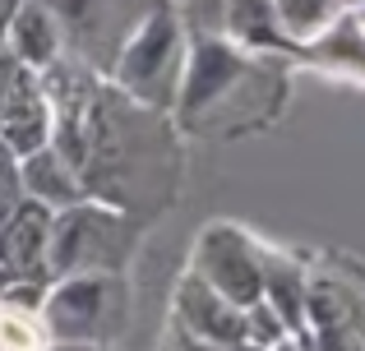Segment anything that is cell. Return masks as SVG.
<instances>
[{"mask_svg": "<svg viewBox=\"0 0 365 351\" xmlns=\"http://www.w3.org/2000/svg\"><path fill=\"white\" fill-rule=\"evenodd\" d=\"M301 61L314 65L319 74H338V79L365 83V23L356 19V9H342L329 33H319L301 51Z\"/></svg>", "mask_w": 365, "mask_h": 351, "instance_id": "cell-15", "label": "cell"}, {"mask_svg": "<svg viewBox=\"0 0 365 351\" xmlns=\"http://www.w3.org/2000/svg\"><path fill=\"white\" fill-rule=\"evenodd\" d=\"M37 83L51 107V148L79 172L88 199L153 222L180 194L185 153L167 111L134 102L70 51L46 65Z\"/></svg>", "mask_w": 365, "mask_h": 351, "instance_id": "cell-1", "label": "cell"}, {"mask_svg": "<svg viewBox=\"0 0 365 351\" xmlns=\"http://www.w3.org/2000/svg\"><path fill=\"white\" fill-rule=\"evenodd\" d=\"M42 5L51 9L56 23H61L65 51L79 56V61H88L93 70L107 65V46H102L107 42V23H120L125 33H130V28L148 14V5L125 9V0H42Z\"/></svg>", "mask_w": 365, "mask_h": 351, "instance_id": "cell-8", "label": "cell"}, {"mask_svg": "<svg viewBox=\"0 0 365 351\" xmlns=\"http://www.w3.org/2000/svg\"><path fill=\"white\" fill-rule=\"evenodd\" d=\"M42 324L56 347H111L130 328L125 273H70L42 296Z\"/></svg>", "mask_w": 365, "mask_h": 351, "instance_id": "cell-5", "label": "cell"}, {"mask_svg": "<svg viewBox=\"0 0 365 351\" xmlns=\"http://www.w3.org/2000/svg\"><path fill=\"white\" fill-rule=\"evenodd\" d=\"M342 5H347V9H365V0H342Z\"/></svg>", "mask_w": 365, "mask_h": 351, "instance_id": "cell-24", "label": "cell"}, {"mask_svg": "<svg viewBox=\"0 0 365 351\" xmlns=\"http://www.w3.org/2000/svg\"><path fill=\"white\" fill-rule=\"evenodd\" d=\"M143 226H148L143 217L120 213L102 199L56 208L51 236H46V278L56 282L70 273H125Z\"/></svg>", "mask_w": 365, "mask_h": 351, "instance_id": "cell-4", "label": "cell"}, {"mask_svg": "<svg viewBox=\"0 0 365 351\" xmlns=\"http://www.w3.org/2000/svg\"><path fill=\"white\" fill-rule=\"evenodd\" d=\"M273 9H277L282 33L305 51L319 33H329L333 19H338L347 5H342V0H273Z\"/></svg>", "mask_w": 365, "mask_h": 351, "instance_id": "cell-17", "label": "cell"}, {"mask_svg": "<svg viewBox=\"0 0 365 351\" xmlns=\"http://www.w3.org/2000/svg\"><path fill=\"white\" fill-rule=\"evenodd\" d=\"M19 5H24V0H0V42H5V28H9V19H14Z\"/></svg>", "mask_w": 365, "mask_h": 351, "instance_id": "cell-21", "label": "cell"}, {"mask_svg": "<svg viewBox=\"0 0 365 351\" xmlns=\"http://www.w3.org/2000/svg\"><path fill=\"white\" fill-rule=\"evenodd\" d=\"M292 98V61L259 56L222 33H190L171 125L195 139H245L277 125Z\"/></svg>", "mask_w": 365, "mask_h": 351, "instance_id": "cell-2", "label": "cell"}, {"mask_svg": "<svg viewBox=\"0 0 365 351\" xmlns=\"http://www.w3.org/2000/svg\"><path fill=\"white\" fill-rule=\"evenodd\" d=\"M0 144L14 157H28L51 144V107H46V93L33 70H24L14 88L0 98Z\"/></svg>", "mask_w": 365, "mask_h": 351, "instance_id": "cell-11", "label": "cell"}, {"mask_svg": "<svg viewBox=\"0 0 365 351\" xmlns=\"http://www.w3.org/2000/svg\"><path fill=\"white\" fill-rule=\"evenodd\" d=\"M51 347L56 342L37 310H24L0 296V351H51Z\"/></svg>", "mask_w": 365, "mask_h": 351, "instance_id": "cell-18", "label": "cell"}, {"mask_svg": "<svg viewBox=\"0 0 365 351\" xmlns=\"http://www.w3.org/2000/svg\"><path fill=\"white\" fill-rule=\"evenodd\" d=\"M185 61H190V28L180 19V5L176 0H153L148 14L130 28L120 51L111 56L107 79L120 93H130L134 102H143V107L171 111Z\"/></svg>", "mask_w": 365, "mask_h": 351, "instance_id": "cell-3", "label": "cell"}, {"mask_svg": "<svg viewBox=\"0 0 365 351\" xmlns=\"http://www.w3.org/2000/svg\"><path fill=\"white\" fill-rule=\"evenodd\" d=\"M176 5H180V0H176Z\"/></svg>", "mask_w": 365, "mask_h": 351, "instance_id": "cell-25", "label": "cell"}, {"mask_svg": "<svg viewBox=\"0 0 365 351\" xmlns=\"http://www.w3.org/2000/svg\"><path fill=\"white\" fill-rule=\"evenodd\" d=\"M245 337H250V342H259V347H273L277 337H287L282 319L273 315V305H268V300H255V305L245 310Z\"/></svg>", "mask_w": 365, "mask_h": 351, "instance_id": "cell-19", "label": "cell"}, {"mask_svg": "<svg viewBox=\"0 0 365 351\" xmlns=\"http://www.w3.org/2000/svg\"><path fill=\"white\" fill-rule=\"evenodd\" d=\"M51 351H102V347H51Z\"/></svg>", "mask_w": 365, "mask_h": 351, "instance_id": "cell-23", "label": "cell"}, {"mask_svg": "<svg viewBox=\"0 0 365 351\" xmlns=\"http://www.w3.org/2000/svg\"><path fill=\"white\" fill-rule=\"evenodd\" d=\"M171 319L180 328H190L195 337L204 342H217V347H232L245 337V310L232 305L227 296H217L199 273H180L176 291H171Z\"/></svg>", "mask_w": 365, "mask_h": 351, "instance_id": "cell-10", "label": "cell"}, {"mask_svg": "<svg viewBox=\"0 0 365 351\" xmlns=\"http://www.w3.org/2000/svg\"><path fill=\"white\" fill-rule=\"evenodd\" d=\"M259 263H264V296L273 315L282 319L287 333H305V278H310V254L277 250L259 241Z\"/></svg>", "mask_w": 365, "mask_h": 351, "instance_id": "cell-12", "label": "cell"}, {"mask_svg": "<svg viewBox=\"0 0 365 351\" xmlns=\"http://www.w3.org/2000/svg\"><path fill=\"white\" fill-rule=\"evenodd\" d=\"M305 333L314 351H365V263L310 254Z\"/></svg>", "mask_w": 365, "mask_h": 351, "instance_id": "cell-6", "label": "cell"}, {"mask_svg": "<svg viewBox=\"0 0 365 351\" xmlns=\"http://www.w3.org/2000/svg\"><path fill=\"white\" fill-rule=\"evenodd\" d=\"M56 208L24 199L19 213L0 226V291L14 282H51L46 278V236Z\"/></svg>", "mask_w": 365, "mask_h": 351, "instance_id": "cell-9", "label": "cell"}, {"mask_svg": "<svg viewBox=\"0 0 365 351\" xmlns=\"http://www.w3.org/2000/svg\"><path fill=\"white\" fill-rule=\"evenodd\" d=\"M222 37L259 56H282V61H301V46L282 33L273 0H222Z\"/></svg>", "mask_w": 365, "mask_h": 351, "instance_id": "cell-13", "label": "cell"}, {"mask_svg": "<svg viewBox=\"0 0 365 351\" xmlns=\"http://www.w3.org/2000/svg\"><path fill=\"white\" fill-rule=\"evenodd\" d=\"M222 351H268V347H259V342H250V337H241V342H232V347H222Z\"/></svg>", "mask_w": 365, "mask_h": 351, "instance_id": "cell-22", "label": "cell"}, {"mask_svg": "<svg viewBox=\"0 0 365 351\" xmlns=\"http://www.w3.org/2000/svg\"><path fill=\"white\" fill-rule=\"evenodd\" d=\"M19 180H24V194L37 199V204H46V208H70V204H79V199H88L79 172H74L51 144L28 153V157H19Z\"/></svg>", "mask_w": 365, "mask_h": 351, "instance_id": "cell-16", "label": "cell"}, {"mask_svg": "<svg viewBox=\"0 0 365 351\" xmlns=\"http://www.w3.org/2000/svg\"><path fill=\"white\" fill-rule=\"evenodd\" d=\"M162 351H222L217 342H204L190 328H180L176 319H167V337H162Z\"/></svg>", "mask_w": 365, "mask_h": 351, "instance_id": "cell-20", "label": "cell"}, {"mask_svg": "<svg viewBox=\"0 0 365 351\" xmlns=\"http://www.w3.org/2000/svg\"><path fill=\"white\" fill-rule=\"evenodd\" d=\"M190 273L208 282L217 296L250 310L264 296V263H259V236H250L241 222H208L195 236Z\"/></svg>", "mask_w": 365, "mask_h": 351, "instance_id": "cell-7", "label": "cell"}, {"mask_svg": "<svg viewBox=\"0 0 365 351\" xmlns=\"http://www.w3.org/2000/svg\"><path fill=\"white\" fill-rule=\"evenodd\" d=\"M5 46L14 51L19 65L42 74L46 65H56L65 56V33H61L56 14L42 0H24V5L14 9V19H9V28H5Z\"/></svg>", "mask_w": 365, "mask_h": 351, "instance_id": "cell-14", "label": "cell"}]
</instances>
